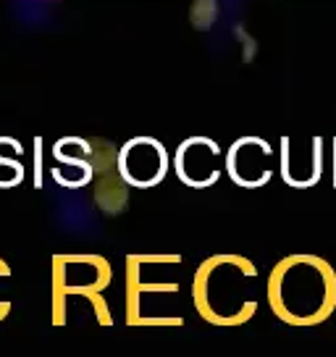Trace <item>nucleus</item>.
Masks as SVG:
<instances>
[{"mask_svg": "<svg viewBox=\"0 0 336 357\" xmlns=\"http://www.w3.org/2000/svg\"><path fill=\"white\" fill-rule=\"evenodd\" d=\"M268 302L281 321L315 326L336 307V276L318 257H289L276 266L268 284Z\"/></svg>", "mask_w": 336, "mask_h": 357, "instance_id": "1", "label": "nucleus"}, {"mask_svg": "<svg viewBox=\"0 0 336 357\" xmlns=\"http://www.w3.org/2000/svg\"><path fill=\"white\" fill-rule=\"evenodd\" d=\"M258 276L252 263L242 257H213L194 276V305L205 321L215 326L245 324L255 312L258 302L245 300V289L239 291V279Z\"/></svg>", "mask_w": 336, "mask_h": 357, "instance_id": "2", "label": "nucleus"}, {"mask_svg": "<svg viewBox=\"0 0 336 357\" xmlns=\"http://www.w3.org/2000/svg\"><path fill=\"white\" fill-rule=\"evenodd\" d=\"M168 168V155L166 147L160 145L158 139L150 137H137L129 139L121 147V155H119V171L121 176L135 184V187H153L160 178L166 176Z\"/></svg>", "mask_w": 336, "mask_h": 357, "instance_id": "3", "label": "nucleus"}, {"mask_svg": "<svg viewBox=\"0 0 336 357\" xmlns=\"http://www.w3.org/2000/svg\"><path fill=\"white\" fill-rule=\"evenodd\" d=\"M270 158L268 142L258 137L236 139L229 155H226V171L239 187H263L270 178V168L263 163Z\"/></svg>", "mask_w": 336, "mask_h": 357, "instance_id": "4", "label": "nucleus"}, {"mask_svg": "<svg viewBox=\"0 0 336 357\" xmlns=\"http://www.w3.org/2000/svg\"><path fill=\"white\" fill-rule=\"evenodd\" d=\"M221 155V147L208 137H192L176 153V174L190 187H211L221 176V168H213L211 160Z\"/></svg>", "mask_w": 336, "mask_h": 357, "instance_id": "5", "label": "nucleus"}]
</instances>
